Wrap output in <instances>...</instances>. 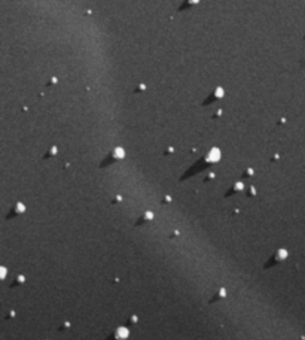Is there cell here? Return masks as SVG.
<instances>
[{
	"mask_svg": "<svg viewBox=\"0 0 305 340\" xmlns=\"http://www.w3.org/2000/svg\"><path fill=\"white\" fill-rule=\"evenodd\" d=\"M118 336L119 337H128V330L127 328H119L118 330Z\"/></svg>",
	"mask_w": 305,
	"mask_h": 340,
	"instance_id": "7a4b0ae2",
	"label": "cell"
},
{
	"mask_svg": "<svg viewBox=\"0 0 305 340\" xmlns=\"http://www.w3.org/2000/svg\"><path fill=\"white\" fill-rule=\"evenodd\" d=\"M219 158H220V152L217 149H213L212 152H210V155H208V160H212V161H217Z\"/></svg>",
	"mask_w": 305,
	"mask_h": 340,
	"instance_id": "6da1fadb",
	"label": "cell"
},
{
	"mask_svg": "<svg viewBox=\"0 0 305 340\" xmlns=\"http://www.w3.org/2000/svg\"><path fill=\"white\" fill-rule=\"evenodd\" d=\"M6 275H8L6 268H5V267H0V279H5V278H6Z\"/></svg>",
	"mask_w": 305,
	"mask_h": 340,
	"instance_id": "3957f363",
	"label": "cell"
}]
</instances>
